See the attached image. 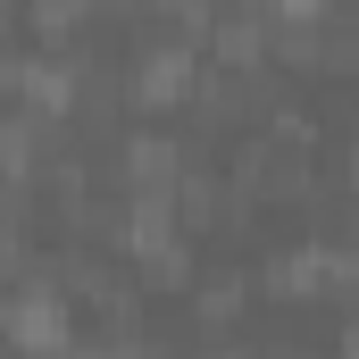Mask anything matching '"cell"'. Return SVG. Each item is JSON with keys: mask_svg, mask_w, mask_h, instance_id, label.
<instances>
[{"mask_svg": "<svg viewBox=\"0 0 359 359\" xmlns=\"http://www.w3.org/2000/svg\"><path fill=\"white\" fill-rule=\"evenodd\" d=\"M192 309H201L209 326L243 318V276H201V284H192Z\"/></svg>", "mask_w": 359, "mask_h": 359, "instance_id": "1", "label": "cell"}, {"mask_svg": "<svg viewBox=\"0 0 359 359\" xmlns=\"http://www.w3.org/2000/svg\"><path fill=\"white\" fill-rule=\"evenodd\" d=\"M92 17V0H34V25H42V42H76Z\"/></svg>", "mask_w": 359, "mask_h": 359, "instance_id": "2", "label": "cell"}]
</instances>
